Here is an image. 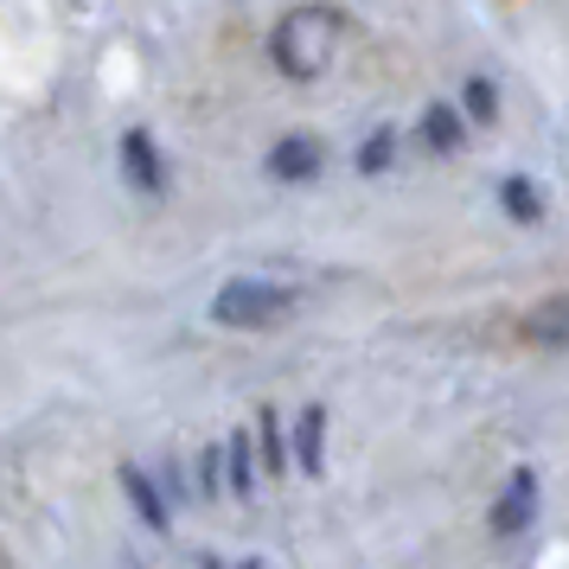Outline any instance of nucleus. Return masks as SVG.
Returning <instances> with one entry per match:
<instances>
[{"label": "nucleus", "instance_id": "9b49d317", "mask_svg": "<svg viewBox=\"0 0 569 569\" xmlns=\"http://www.w3.org/2000/svg\"><path fill=\"white\" fill-rule=\"evenodd\" d=\"M506 206L531 224V218H538V192H531V180H506Z\"/></svg>", "mask_w": 569, "mask_h": 569}, {"label": "nucleus", "instance_id": "39448f33", "mask_svg": "<svg viewBox=\"0 0 569 569\" xmlns=\"http://www.w3.org/2000/svg\"><path fill=\"white\" fill-rule=\"evenodd\" d=\"M269 173H276V180H313V173H320V148H313V141H276Z\"/></svg>", "mask_w": 569, "mask_h": 569}, {"label": "nucleus", "instance_id": "20e7f679", "mask_svg": "<svg viewBox=\"0 0 569 569\" xmlns=\"http://www.w3.org/2000/svg\"><path fill=\"white\" fill-rule=\"evenodd\" d=\"M525 333L538 339V346H563V352H569V295L538 301V308L525 313Z\"/></svg>", "mask_w": 569, "mask_h": 569}, {"label": "nucleus", "instance_id": "9d476101", "mask_svg": "<svg viewBox=\"0 0 569 569\" xmlns=\"http://www.w3.org/2000/svg\"><path fill=\"white\" fill-rule=\"evenodd\" d=\"M231 487H237V492L257 487V467H250V441H243V436L231 441Z\"/></svg>", "mask_w": 569, "mask_h": 569}, {"label": "nucleus", "instance_id": "4468645a", "mask_svg": "<svg viewBox=\"0 0 569 569\" xmlns=\"http://www.w3.org/2000/svg\"><path fill=\"white\" fill-rule=\"evenodd\" d=\"M250 569H257V563H250Z\"/></svg>", "mask_w": 569, "mask_h": 569}, {"label": "nucleus", "instance_id": "f03ea898", "mask_svg": "<svg viewBox=\"0 0 569 569\" xmlns=\"http://www.w3.org/2000/svg\"><path fill=\"white\" fill-rule=\"evenodd\" d=\"M288 308H295V288H288V282L237 276V282L218 288V301H211V320H218V327H276Z\"/></svg>", "mask_w": 569, "mask_h": 569}, {"label": "nucleus", "instance_id": "f257e3e1", "mask_svg": "<svg viewBox=\"0 0 569 569\" xmlns=\"http://www.w3.org/2000/svg\"><path fill=\"white\" fill-rule=\"evenodd\" d=\"M339 39H346V13L339 7H295L276 27L269 52H276V64H282L288 78H320L333 64Z\"/></svg>", "mask_w": 569, "mask_h": 569}, {"label": "nucleus", "instance_id": "6e6552de", "mask_svg": "<svg viewBox=\"0 0 569 569\" xmlns=\"http://www.w3.org/2000/svg\"><path fill=\"white\" fill-rule=\"evenodd\" d=\"M320 441H327V410H308V416H301V429H295L301 473H320Z\"/></svg>", "mask_w": 569, "mask_h": 569}, {"label": "nucleus", "instance_id": "f8f14e48", "mask_svg": "<svg viewBox=\"0 0 569 569\" xmlns=\"http://www.w3.org/2000/svg\"><path fill=\"white\" fill-rule=\"evenodd\" d=\"M390 160V134H371V148H365V173H385Z\"/></svg>", "mask_w": 569, "mask_h": 569}, {"label": "nucleus", "instance_id": "1a4fd4ad", "mask_svg": "<svg viewBox=\"0 0 569 569\" xmlns=\"http://www.w3.org/2000/svg\"><path fill=\"white\" fill-rule=\"evenodd\" d=\"M422 141H429V148H455V141H461V122H455V109H429V122H422Z\"/></svg>", "mask_w": 569, "mask_h": 569}, {"label": "nucleus", "instance_id": "0eeeda50", "mask_svg": "<svg viewBox=\"0 0 569 569\" xmlns=\"http://www.w3.org/2000/svg\"><path fill=\"white\" fill-rule=\"evenodd\" d=\"M122 160H129V180H134V186H148V192L160 186V154H154V141H148L141 129L122 141Z\"/></svg>", "mask_w": 569, "mask_h": 569}, {"label": "nucleus", "instance_id": "ddd939ff", "mask_svg": "<svg viewBox=\"0 0 569 569\" xmlns=\"http://www.w3.org/2000/svg\"><path fill=\"white\" fill-rule=\"evenodd\" d=\"M467 109H473L480 122H487V116H492V90H487V83H467Z\"/></svg>", "mask_w": 569, "mask_h": 569}, {"label": "nucleus", "instance_id": "423d86ee", "mask_svg": "<svg viewBox=\"0 0 569 569\" xmlns=\"http://www.w3.org/2000/svg\"><path fill=\"white\" fill-rule=\"evenodd\" d=\"M122 487H129V499H134V512L148 518L154 531H167V499H160V487L141 473V467H122Z\"/></svg>", "mask_w": 569, "mask_h": 569}, {"label": "nucleus", "instance_id": "7ed1b4c3", "mask_svg": "<svg viewBox=\"0 0 569 569\" xmlns=\"http://www.w3.org/2000/svg\"><path fill=\"white\" fill-rule=\"evenodd\" d=\"M531 518H538V473L518 467L512 480H506V492H499V506H492V525L499 531H525Z\"/></svg>", "mask_w": 569, "mask_h": 569}]
</instances>
